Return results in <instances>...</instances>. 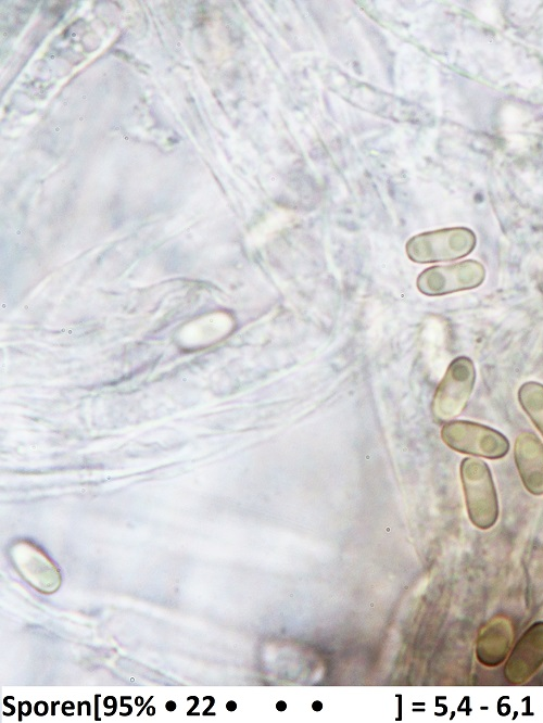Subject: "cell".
Returning <instances> with one entry per match:
<instances>
[{
  "label": "cell",
  "instance_id": "7c38bea8",
  "mask_svg": "<svg viewBox=\"0 0 543 723\" xmlns=\"http://www.w3.org/2000/svg\"><path fill=\"white\" fill-rule=\"evenodd\" d=\"M317 707H318L319 710H320V708H321V703H320V702H314V703H313V708H314V710H317Z\"/></svg>",
  "mask_w": 543,
  "mask_h": 723
},
{
  "label": "cell",
  "instance_id": "ba28073f",
  "mask_svg": "<svg viewBox=\"0 0 543 723\" xmlns=\"http://www.w3.org/2000/svg\"><path fill=\"white\" fill-rule=\"evenodd\" d=\"M165 708L168 711H174L176 709V702L173 700H169L165 703Z\"/></svg>",
  "mask_w": 543,
  "mask_h": 723
},
{
  "label": "cell",
  "instance_id": "52a82bcc",
  "mask_svg": "<svg viewBox=\"0 0 543 723\" xmlns=\"http://www.w3.org/2000/svg\"><path fill=\"white\" fill-rule=\"evenodd\" d=\"M518 401L523 411L543 435V384L534 381L523 383L518 390Z\"/></svg>",
  "mask_w": 543,
  "mask_h": 723
},
{
  "label": "cell",
  "instance_id": "3957f363",
  "mask_svg": "<svg viewBox=\"0 0 543 723\" xmlns=\"http://www.w3.org/2000/svg\"><path fill=\"white\" fill-rule=\"evenodd\" d=\"M441 439L453 451L488 459L502 458L509 449V442L504 434L472 421L445 422L441 428Z\"/></svg>",
  "mask_w": 543,
  "mask_h": 723
},
{
  "label": "cell",
  "instance_id": "5b68a950",
  "mask_svg": "<svg viewBox=\"0 0 543 723\" xmlns=\"http://www.w3.org/2000/svg\"><path fill=\"white\" fill-rule=\"evenodd\" d=\"M485 277V269L477 261L468 259L457 264L432 266L417 278L418 290L429 296L444 295L479 287Z\"/></svg>",
  "mask_w": 543,
  "mask_h": 723
},
{
  "label": "cell",
  "instance_id": "8fae6325",
  "mask_svg": "<svg viewBox=\"0 0 543 723\" xmlns=\"http://www.w3.org/2000/svg\"><path fill=\"white\" fill-rule=\"evenodd\" d=\"M154 709H155L154 707H149L148 710H147L148 714L153 715L155 713Z\"/></svg>",
  "mask_w": 543,
  "mask_h": 723
},
{
  "label": "cell",
  "instance_id": "6da1fadb",
  "mask_svg": "<svg viewBox=\"0 0 543 723\" xmlns=\"http://www.w3.org/2000/svg\"><path fill=\"white\" fill-rule=\"evenodd\" d=\"M460 478L471 522L480 529L491 528L498 516L496 491L488 465L477 458H465Z\"/></svg>",
  "mask_w": 543,
  "mask_h": 723
},
{
  "label": "cell",
  "instance_id": "7a4b0ae2",
  "mask_svg": "<svg viewBox=\"0 0 543 723\" xmlns=\"http://www.w3.org/2000/svg\"><path fill=\"white\" fill-rule=\"evenodd\" d=\"M475 233L465 227L445 228L419 233L406 243V254L416 263L453 261L472 252Z\"/></svg>",
  "mask_w": 543,
  "mask_h": 723
},
{
  "label": "cell",
  "instance_id": "8992f818",
  "mask_svg": "<svg viewBox=\"0 0 543 723\" xmlns=\"http://www.w3.org/2000/svg\"><path fill=\"white\" fill-rule=\"evenodd\" d=\"M514 457L525 487L534 495L543 494V443L532 432H521L515 441Z\"/></svg>",
  "mask_w": 543,
  "mask_h": 723
},
{
  "label": "cell",
  "instance_id": "277c9868",
  "mask_svg": "<svg viewBox=\"0 0 543 723\" xmlns=\"http://www.w3.org/2000/svg\"><path fill=\"white\" fill-rule=\"evenodd\" d=\"M476 370L472 360L459 356L451 362L440 381L432 401V413L441 420L459 415L475 386Z\"/></svg>",
  "mask_w": 543,
  "mask_h": 723
},
{
  "label": "cell",
  "instance_id": "9c48e42d",
  "mask_svg": "<svg viewBox=\"0 0 543 723\" xmlns=\"http://www.w3.org/2000/svg\"><path fill=\"white\" fill-rule=\"evenodd\" d=\"M226 708H227L229 711H233V710L237 708V705H236V702H233V701H228L227 705H226Z\"/></svg>",
  "mask_w": 543,
  "mask_h": 723
},
{
  "label": "cell",
  "instance_id": "30bf717a",
  "mask_svg": "<svg viewBox=\"0 0 543 723\" xmlns=\"http://www.w3.org/2000/svg\"><path fill=\"white\" fill-rule=\"evenodd\" d=\"M277 709H278V710H285V709H286V703H285V702H281V701L278 702V705H277Z\"/></svg>",
  "mask_w": 543,
  "mask_h": 723
}]
</instances>
